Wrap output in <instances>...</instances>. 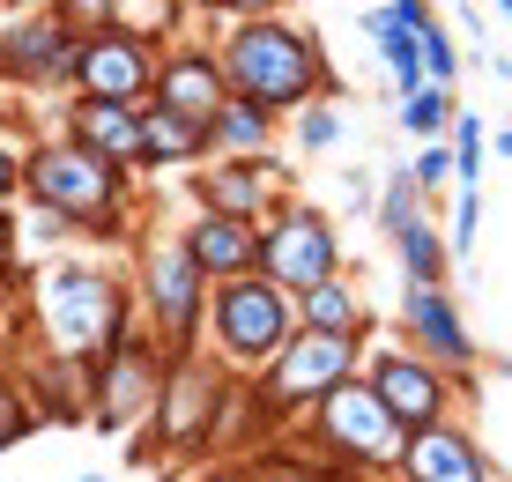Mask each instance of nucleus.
I'll use <instances>...</instances> for the list:
<instances>
[{"label":"nucleus","instance_id":"473e14b6","mask_svg":"<svg viewBox=\"0 0 512 482\" xmlns=\"http://www.w3.org/2000/svg\"><path fill=\"white\" fill-rule=\"evenodd\" d=\"M475 223H483V193L461 186V201H453V238H446V253H468V245H475Z\"/></svg>","mask_w":512,"mask_h":482},{"label":"nucleus","instance_id":"ddd939ff","mask_svg":"<svg viewBox=\"0 0 512 482\" xmlns=\"http://www.w3.org/2000/svg\"><path fill=\"white\" fill-rule=\"evenodd\" d=\"M67 60H75V38H67L45 8H23V15H8V23H0V89L67 82Z\"/></svg>","mask_w":512,"mask_h":482},{"label":"nucleus","instance_id":"1a4fd4ad","mask_svg":"<svg viewBox=\"0 0 512 482\" xmlns=\"http://www.w3.org/2000/svg\"><path fill=\"white\" fill-rule=\"evenodd\" d=\"M253 275H268L275 290H312V282L342 275V230L327 208L312 201H275L260 216V245H253Z\"/></svg>","mask_w":512,"mask_h":482},{"label":"nucleus","instance_id":"72a5a7b5","mask_svg":"<svg viewBox=\"0 0 512 482\" xmlns=\"http://www.w3.org/2000/svg\"><path fill=\"white\" fill-rule=\"evenodd\" d=\"M15 201H23V141L0 134V208H15Z\"/></svg>","mask_w":512,"mask_h":482},{"label":"nucleus","instance_id":"b1692460","mask_svg":"<svg viewBox=\"0 0 512 482\" xmlns=\"http://www.w3.org/2000/svg\"><path fill=\"white\" fill-rule=\"evenodd\" d=\"M268 482H357V475L320 460L305 438H290V445H268Z\"/></svg>","mask_w":512,"mask_h":482},{"label":"nucleus","instance_id":"e433bc0d","mask_svg":"<svg viewBox=\"0 0 512 482\" xmlns=\"http://www.w3.org/2000/svg\"><path fill=\"white\" fill-rule=\"evenodd\" d=\"M208 15H223V23H245V15H275L282 0H201Z\"/></svg>","mask_w":512,"mask_h":482},{"label":"nucleus","instance_id":"bb28decb","mask_svg":"<svg viewBox=\"0 0 512 482\" xmlns=\"http://www.w3.org/2000/svg\"><path fill=\"white\" fill-rule=\"evenodd\" d=\"M290 141H297L305 156H327L334 141H342V104H334V97L297 104V112H290Z\"/></svg>","mask_w":512,"mask_h":482},{"label":"nucleus","instance_id":"a878e982","mask_svg":"<svg viewBox=\"0 0 512 482\" xmlns=\"http://www.w3.org/2000/svg\"><path fill=\"white\" fill-rule=\"evenodd\" d=\"M446 119H453V89L423 82V89L401 97V134H409V141H438V134H446Z\"/></svg>","mask_w":512,"mask_h":482},{"label":"nucleus","instance_id":"20e7f679","mask_svg":"<svg viewBox=\"0 0 512 482\" xmlns=\"http://www.w3.org/2000/svg\"><path fill=\"white\" fill-rule=\"evenodd\" d=\"M357 364H364V342H349V334H312V327H290L282 334V349L268 356L260 371H245V401L260 408V423H290V416H305L312 401L327 394V386H342V379H357Z\"/></svg>","mask_w":512,"mask_h":482},{"label":"nucleus","instance_id":"4c0bfd02","mask_svg":"<svg viewBox=\"0 0 512 482\" xmlns=\"http://www.w3.org/2000/svg\"><path fill=\"white\" fill-rule=\"evenodd\" d=\"M15 223H8V208H0V297H8V282H15Z\"/></svg>","mask_w":512,"mask_h":482},{"label":"nucleus","instance_id":"6ab92c4d","mask_svg":"<svg viewBox=\"0 0 512 482\" xmlns=\"http://www.w3.org/2000/svg\"><path fill=\"white\" fill-rule=\"evenodd\" d=\"M186 260L201 267V282H231V275H253V245H260V223H238V216H208L193 208V223L179 230Z\"/></svg>","mask_w":512,"mask_h":482},{"label":"nucleus","instance_id":"37998d69","mask_svg":"<svg viewBox=\"0 0 512 482\" xmlns=\"http://www.w3.org/2000/svg\"><path fill=\"white\" fill-rule=\"evenodd\" d=\"M0 112H8V97H0Z\"/></svg>","mask_w":512,"mask_h":482},{"label":"nucleus","instance_id":"2eb2a0df","mask_svg":"<svg viewBox=\"0 0 512 482\" xmlns=\"http://www.w3.org/2000/svg\"><path fill=\"white\" fill-rule=\"evenodd\" d=\"M401 334H409V349L431 356L453 386L475 379V334H468V319L446 290H409L401 297Z\"/></svg>","mask_w":512,"mask_h":482},{"label":"nucleus","instance_id":"5701e85b","mask_svg":"<svg viewBox=\"0 0 512 482\" xmlns=\"http://www.w3.org/2000/svg\"><path fill=\"white\" fill-rule=\"evenodd\" d=\"M394 260H401V282H409V290H446L453 253H446V238L431 230V216L409 223V230H394Z\"/></svg>","mask_w":512,"mask_h":482},{"label":"nucleus","instance_id":"c756f323","mask_svg":"<svg viewBox=\"0 0 512 482\" xmlns=\"http://www.w3.org/2000/svg\"><path fill=\"white\" fill-rule=\"evenodd\" d=\"M45 15L67 30V38H97V30H119V0H52Z\"/></svg>","mask_w":512,"mask_h":482},{"label":"nucleus","instance_id":"f8f14e48","mask_svg":"<svg viewBox=\"0 0 512 482\" xmlns=\"http://www.w3.org/2000/svg\"><path fill=\"white\" fill-rule=\"evenodd\" d=\"M357 379L379 394V408L401 423V431H423V423H446L453 416V379L416 349H379L357 364Z\"/></svg>","mask_w":512,"mask_h":482},{"label":"nucleus","instance_id":"0eeeda50","mask_svg":"<svg viewBox=\"0 0 512 482\" xmlns=\"http://www.w3.org/2000/svg\"><path fill=\"white\" fill-rule=\"evenodd\" d=\"M305 445L320 460H334V468H349V475H394V460H401V423L379 408V394L364 379H342V386H327L320 401L305 408Z\"/></svg>","mask_w":512,"mask_h":482},{"label":"nucleus","instance_id":"aec40b11","mask_svg":"<svg viewBox=\"0 0 512 482\" xmlns=\"http://www.w3.org/2000/svg\"><path fill=\"white\" fill-rule=\"evenodd\" d=\"M208 164V127L164 104H141V171H201Z\"/></svg>","mask_w":512,"mask_h":482},{"label":"nucleus","instance_id":"6e6552de","mask_svg":"<svg viewBox=\"0 0 512 482\" xmlns=\"http://www.w3.org/2000/svg\"><path fill=\"white\" fill-rule=\"evenodd\" d=\"M231 379H238V371H223V364L171 356V364H164V386H156L149 416H141V423H156L149 453H164V460L216 453V423H223V394H231Z\"/></svg>","mask_w":512,"mask_h":482},{"label":"nucleus","instance_id":"f3484780","mask_svg":"<svg viewBox=\"0 0 512 482\" xmlns=\"http://www.w3.org/2000/svg\"><path fill=\"white\" fill-rule=\"evenodd\" d=\"M67 141L90 149L112 171H141V104H104V97H67Z\"/></svg>","mask_w":512,"mask_h":482},{"label":"nucleus","instance_id":"cd10ccee","mask_svg":"<svg viewBox=\"0 0 512 482\" xmlns=\"http://www.w3.org/2000/svg\"><path fill=\"white\" fill-rule=\"evenodd\" d=\"M446 156H453V186H483V141H490V127L475 112H453L446 119Z\"/></svg>","mask_w":512,"mask_h":482},{"label":"nucleus","instance_id":"c85d7f7f","mask_svg":"<svg viewBox=\"0 0 512 482\" xmlns=\"http://www.w3.org/2000/svg\"><path fill=\"white\" fill-rule=\"evenodd\" d=\"M416 60H423V82H438V89L461 82V45H453V30L438 23V15L416 30Z\"/></svg>","mask_w":512,"mask_h":482},{"label":"nucleus","instance_id":"393cba45","mask_svg":"<svg viewBox=\"0 0 512 482\" xmlns=\"http://www.w3.org/2000/svg\"><path fill=\"white\" fill-rule=\"evenodd\" d=\"M372 208H379V230H386V238H394V230H409V223H423V216H431V201H423V186L409 178V164H401V171H394V178H386V186L372 193Z\"/></svg>","mask_w":512,"mask_h":482},{"label":"nucleus","instance_id":"79ce46f5","mask_svg":"<svg viewBox=\"0 0 512 482\" xmlns=\"http://www.w3.org/2000/svg\"><path fill=\"white\" fill-rule=\"evenodd\" d=\"M490 8H512V0H490Z\"/></svg>","mask_w":512,"mask_h":482},{"label":"nucleus","instance_id":"4468645a","mask_svg":"<svg viewBox=\"0 0 512 482\" xmlns=\"http://www.w3.org/2000/svg\"><path fill=\"white\" fill-rule=\"evenodd\" d=\"M193 201H201L208 216L260 223V216L282 201V164H275V149H268V156H216L208 171H193Z\"/></svg>","mask_w":512,"mask_h":482},{"label":"nucleus","instance_id":"9b49d317","mask_svg":"<svg viewBox=\"0 0 512 482\" xmlns=\"http://www.w3.org/2000/svg\"><path fill=\"white\" fill-rule=\"evenodd\" d=\"M156 38L141 30H97V38H75V60H67V89L75 97H104V104H149L156 82Z\"/></svg>","mask_w":512,"mask_h":482},{"label":"nucleus","instance_id":"f704fd0d","mask_svg":"<svg viewBox=\"0 0 512 482\" xmlns=\"http://www.w3.org/2000/svg\"><path fill=\"white\" fill-rule=\"evenodd\" d=\"M379 15H386V30H409V38H416V30L431 23V0H386Z\"/></svg>","mask_w":512,"mask_h":482},{"label":"nucleus","instance_id":"dca6fc26","mask_svg":"<svg viewBox=\"0 0 512 482\" xmlns=\"http://www.w3.org/2000/svg\"><path fill=\"white\" fill-rule=\"evenodd\" d=\"M394 482H498V475H490L475 431H461V423L446 416V423H423V431L401 438Z\"/></svg>","mask_w":512,"mask_h":482},{"label":"nucleus","instance_id":"a211bd4d","mask_svg":"<svg viewBox=\"0 0 512 482\" xmlns=\"http://www.w3.org/2000/svg\"><path fill=\"white\" fill-rule=\"evenodd\" d=\"M223 97H231V89H223V67H216V52H208V45H179L171 60H156L149 104H164V112H186V119H208Z\"/></svg>","mask_w":512,"mask_h":482},{"label":"nucleus","instance_id":"7ed1b4c3","mask_svg":"<svg viewBox=\"0 0 512 482\" xmlns=\"http://www.w3.org/2000/svg\"><path fill=\"white\" fill-rule=\"evenodd\" d=\"M23 193L45 208V216H60L67 230H90V238H119L134 216V171H112L97 164L90 149H75L67 134L38 141V149H23Z\"/></svg>","mask_w":512,"mask_h":482},{"label":"nucleus","instance_id":"7c9ffc66","mask_svg":"<svg viewBox=\"0 0 512 482\" xmlns=\"http://www.w3.org/2000/svg\"><path fill=\"white\" fill-rule=\"evenodd\" d=\"M30 431H38V416L23 408V386H15V364L0 356V453H8V445H23Z\"/></svg>","mask_w":512,"mask_h":482},{"label":"nucleus","instance_id":"412c9836","mask_svg":"<svg viewBox=\"0 0 512 482\" xmlns=\"http://www.w3.org/2000/svg\"><path fill=\"white\" fill-rule=\"evenodd\" d=\"M290 312H297V327L349 334V342H364V327H372V312H364V297H357V282H349V275H327V282H312V290H297Z\"/></svg>","mask_w":512,"mask_h":482},{"label":"nucleus","instance_id":"4be33fe9","mask_svg":"<svg viewBox=\"0 0 512 482\" xmlns=\"http://www.w3.org/2000/svg\"><path fill=\"white\" fill-rule=\"evenodd\" d=\"M201 127H208V156H268L275 134H282L275 112H260L253 97H223Z\"/></svg>","mask_w":512,"mask_h":482},{"label":"nucleus","instance_id":"a19ab883","mask_svg":"<svg viewBox=\"0 0 512 482\" xmlns=\"http://www.w3.org/2000/svg\"><path fill=\"white\" fill-rule=\"evenodd\" d=\"M75 482H112V475H75Z\"/></svg>","mask_w":512,"mask_h":482},{"label":"nucleus","instance_id":"39448f33","mask_svg":"<svg viewBox=\"0 0 512 482\" xmlns=\"http://www.w3.org/2000/svg\"><path fill=\"white\" fill-rule=\"evenodd\" d=\"M134 319L141 334H149L164 356H193V342H201V305H208V282L201 267L186 260L179 238H141L134 245Z\"/></svg>","mask_w":512,"mask_h":482},{"label":"nucleus","instance_id":"423d86ee","mask_svg":"<svg viewBox=\"0 0 512 482\" xmlns=\"http://www.w3.org/2000/svg\"><path fill=\"white\" fill-rule=\"evenodd\" d=\"M297 327L290 290H275L268 275H231V282H208V305H201V334L216 349L223 371H260L282 349V334Z\"/></svg>","mask_w":512,"mask_h":482},{"label":"nucleus","instance_id":"58836bf2","mask_svg":"<svg viewBox=\"0 0 512 482\" xmlns=\"http://www.w3.org/2000/svg\"><path fill=\"white\" fill-rule=\"evenodd\" d=\"M201 482H260L253 468H216V475H201Z\"/></svg>","mask_w":512,"mask_h":482},{"label":"nucleus","instance_id":"ea45409f","mask_svg":"<svg viewBox=\"0 0 512 482\" xmlns=\"http://www.w3.org/2000/svg\"><path fill=\"white\" fill-rule=\"evenodd\" d=\"M23 8H38V0H0V15H23Z\"/></svg>","mask_w":512,"mask_h":482},{"label":"nucleus","instance_id":"2f4dec72","mask_svg":"<svg viewBox=\"0 0 512 482\" xmlns=\"http://www.w3.org/2000/svg\"><path fill=\"white\" fill-rule=\"evenodd\" d=\"M409 178L423 186V201H438V193L453 186V156H446V141H423V149H416V164H409Z\"/></svg>","mask_w":512,"mask_h":482},{"label":"nucleus","instance_id":"c9c22d12","mask_svg":"<svg viewBox=\"0 0 512 482\" xmlns=\"http://www.w3.org/2000/svg\"><path fill=\"white\" fill-rule=\"evenodd\" d=\"M372 193H379L372 171H349V178H342V208H349V216H372Z\"/></svg>","mask_w":512,"mask_h":482},{"label":"nucleus","instance_id":"f03ea898","mask_svg":"<svg viewBox=\"0 0 512 482\" xmlns=\"http://www.w3.org/2000/svg\"><path fill=\"white\" fill-rule=\"evenodd\" d=\"M223 67V89L231 97H253L260 112H297V104L312 97H342V82H334L327 52L312 30L282 23V15H245V23H223V38L208 45Z\"/></svg>","mask_w":512,"mask_h":482},{"label":"nucleus","instance_id":"9d476101","mask_svg":"<svg viewBox=\"0 0 512 482\" xmlns=\"http://www.w3.org/2000/svg\"><path fill=\"white\" fill-rule=\"evenodd\" d=\"M164 364H171V356L134 327L112 356H97V364L82 371V379H90V416H82V423L104 431V438L127 431V423H141V416H149V401H156V386H164Z\"/></svg>","mask_w":512,"mask_h":482},{"label":"nucleus","instance_id":"f257e3e1","mask_svg":"<svg viewBox=\"0 0 512 482\" xmlns=\"http://www.w3.org/2000/svg\"><path fill=\"white\" fill-rule=\"evenodd\" d=\"M15 327L30 334L45 356H67V364L90 371L97 356H112L127 334L141 327L127 275L104 260H52L30 275V305L15 312Z\"/></svg>","mask_w":512,"mask_h":482}]
</instances>
